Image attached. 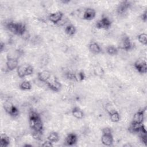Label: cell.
Masks as SVG:
<instances>
[{
    "mask_svg": "<svg viewBox=\"0 0 147 147\" xmlns=\"http://www.w3.org/2000/svg\"><path fill=\"white\" fill-rule=\"evenodd\" d=\"M29 124L33 130L43 131V124L40 115L34 111L29 114Z\"/></svg>",
    "mask_w": 147,
    "mask_h": 147,
    "instance_id": "cell-1",
    "label": "cell"
},
{
    "mask_svg": "<svg viewBox=\"0 0 147 147\" xmlns=\"http://www.w3.org/2000/svg\"><path fill=\"white\" fill-rule=\"evenodd\" d=\"M17 72L20 78H23L33 73V67L29 64H22L17 67Z\"/></svg>",
    "mask_w": 147,
    "mask_h": 147,
    "instance_id": "cell-2",
    "label": "cell"
},
{
    "mask_svg": "<svg viewBox=\"0 0 147 147\" xmlns=\"http://www.w3.org/2000/svg\"><path fill=\"white\" fill-rule=\"evenodd\" d=\"M3 108L5 111L12 117H16L19 114L18 109L10 101H5L3 103Z\"/></svg>",
    "mask_w": 147,
    "mask_h": 147,
    "instance_id": "cell-3",
    "label": "cell"
},
{
    "mask_svg": "<svg viewBox=\"0 0 147 147\" xmlns=\"http://www.w3.org/2000/svg\"><path fill=\"white\" fill-rule=\"evenodd\" d=\"M111 25V21L106 17H103L100 20L96 22V27L98 29H107L110 28Z\"/></svg>",
    "mask_w": 147,
    "mask_h": 147,
    "instance_id": "cell-4",
    "label": "cell"
},
{
    "mask_svg": "<svg viewBox=\"0 0 147 147\" xmlns=\"http://www.w3.org/2000/svg\"><path fill=\"white\" fill-rule=\"evenodd\" d=\"M134 67L140 74H146L147 72V64L145 60H138L134 64Z\"/></svg>",
    "mask_w": 147,
    "mask_h": 147,
    "instance_id": "cell-5",
    "label": "cell"
},
{
    "mask_svg": "<svg viewBox=\"0 0 147 147\" xmlns=\"http://www.w3.org/2000/svg\"><path fill=\"white\" fill-rule=\"evenodd\" d=\"M46 83L48 87L53 91H59L61 88V84L55 78H50Z\"/></svg>",
    "mask_w": 147,
    "mask_h": 147,
    "instance_id": "cell-6",
    "label": "cell"
},
{
    "mask_svg": "<svg viewBox=\"0 0 147 147\" xmlns=\"http://www.w3.org/2000/svg\"><path fill=\"white\" fill-rule=\"evenodd\" d=\"M132 43L130 38L126 35H124L122 38L119 44V48L125 51H129L132 48Z\"/></svg>",
    "mask_w": 147,
    "mask_h": 147,
    "instance_id": "cell-7",
    "label": "cell"
},
{
    "mask_svg": "<svg viewBox=\"0 0 147 147\" xmlns=\"http://www.w3.org/2000/svg\"><path fill=\"white\" fill-rule=\"evenodd\" d=\"M63 17V13L60 11H58L51 13L48 16V19L51 22H52L54 24H57Z\"/></svg>",
    "mask_w": 147,
    "mask_h": 147,
    "instance_id": "cell-8",
    "label": "cell"
},
{
    "mask_svg": "<svg viewBox=\"0 0 147 147\" xmlns=\"http://www.w3.org/2000/svg\"><path fill=\"white\" fill-rule=\"evenodd\" d=\"M145 111V109H141L139 110L138 111H137L133 115V122L139 123H142L144 120Z\"/></svg>",
    "mask_w": 147,
    "mask_h": 147,
    "instance_id": "cell-9",
    "label": "cell"
},
{
    "mask_svg": "<svg viewBox=\"0 0 147 147\" xmlns=\"http://www.w3.org/2000/svg\"><path fill=\"white\" fill-rule=\"evenodd\" d=\"M51 74L48 70H44L39 72L37 74L38 79L41 82L47 83V82L51 78Z\"/></svg>",
    "mask_w": 147,
    "mask_h": 147,
    "instance_id": "cell-10",
    "label": "cell"
},
{
    "mask_svg": "<svg viewBox=\"0 0 147 147\" xmlns=\"http://www.w3.org/2000/svg\"><path fill=\"white\" fill-rule=\"evenodd\" d=\"M78 137L75 133H69L65 137V143L67 145L72 146L76 143Z\"/></svg>",
    "mask_w": 147,
    "mask_h": 147,
    "instance_id": "cell-11",
    "label": "cell"
},
{
    "mask_svg": "<svg viewBox=\"0 0 147 147\" xmlns=\"http://www.w3.org/2000/svg\"><path fill=\"white\" fill-rule=\"evenodd\" d=\"M96 12L94 9L92 8H87L83 13V18L86 20H91L95 18Z\"/></svg>",
    "mask_w": 147,
    "mask_h": 147,
    "instance_id": "cell-12",
    "label": "cell"
},
{
    "mask_svg": "<svg viewBox=\"0 0 147 147\" xmlns=\"http://www.w3.org/2000/svg\"><path fill=\"white\" fill-rule=\"evenodd\" d=\"M6 68L9 71H13L18 67V59H7L6 62Z\"/></svg>",
    "mask_w": 147,
    "mask_h": 147,
    "instance_id": "cell-13",
    "label": "cell"
},
{
    "mask_svg": "<svg viewBox=\"0 0 147 147\" xmlns=\"http://www.w3.org/2000/svg\"><path fill=\"white\" fill-rule=\"evenodd\" d=\"M130 2L128 1L121 2L117 7V12L118 14H123L130 7Z\"/></svg>",
    "mask_w": 147,
    "mask_h": 147,
    "instance_id": "cell-14",
    "label": "cell"
},
{
    "mask_svg": "<svg viewBox=\"0 0 147 147\" xmlns=\"http://www.w3.org/2000/svg\"><path fill=\"white\" fill-rule=\"evenodd\" d=\"M101 142L105 146H111L113 143V137L112 134H102Z\"/></svg>",
    "mask_w": 147,
    "mask_h": 147,
    "instance_id": "cell-15",
    "label": "cell"
},
{
    "mask_svg": "<svg viewBox=\"0 0 147 147\" xmlns=\"http://www.w3.org/2000/svg\"><path fill=\"white\" fill-rule=\"evenodd\" d=\"M143 126V123H139L132 121L129 127V130L131 133H139Z\"/></svg>",
    "mask_w": 147,
    "mask_h": 147,
    "instance_id": "cell-16",
    "label": "cell"
},
{
    "mask_svg": "<svg viewBox=\"0 0 147 147\" xmlns=\"http://www.w3.org/2000/svg\"><path fill=\"white\" fill-rule=\"evenodd\" d=\"M89 50L95 54H98L101 52L102 49L100 48L99 44L95 42H92L88 45Z\"/></svg>",
    "mask_w": 147,
    "mask_h": 147,
    "instance_id": "cell-17",
    "label": "cell"
},
{
    "mask_svg": "<svg viewBox=\"0 0 147 147\" xmlns=\"http://www.w3.org/2000/svg\"><path fill=\"white\" fill-rule=\"evenodd\" d=\"M72 114L75 118L79 119L83 118L84 117L83 111L78 107H75L72 109Z\"/></svg>",
    "mask_w": 147,
    "mask_h": 147,
    "instance_id": "cell-18",
    "label": "cell"
},
{
    "mask_svg": "<svg viewBox=\"0 0 147 147\" xmlns=\"http://www.w3.org/2000/svg\"><path fill=\"white\" fill-rule=\"evenodd\" d=\"M10 144V139L6 134H1L0 146L1 147H6Z\"/></svg>",
    "mask_w": 147,
    "mask_h": 147,
    "instance_id": "cell-19",
    "label": "cell"
},
{
    "mask_svg": "<svg viewBox=\"0 0 147 147\" xmlns=\"http://www.w3.org/2000/svg\"><path fill=\"white\" fill-rule=\"evenodd\" d=\"M110 116V119L111 122L117 123L120 120V115L119 113L117 110H114L113 112L109 114Z\"/></svg>",
    "mask_w": 147,
    "mask_h": 147,
    "instance_id": "cell-20",
    "label": "cell"
},
{
    "mask_svg": "<svg viewBox=\"0 0 147 147\" xmlns=\"http://www.w3.org/2000/svg\"><path fill=\"white\" fill-rule=\"evenodd\" d=\"M59 134L57 132L52 131L48 135L47 139L51 142H57L59 140Z\"/></svg>",
    "mask_w": 147,
    "mask_h": 147,
    "instance_id": "cell-21",
    "label": "cell"
},
{
    "mask_svg": "<svg viewBox=\"0 0 147 147\" xmlns=\"http://www.w3.org/2000/svg\"><path fill=\"white\" fill-rule=\"evenodd\" d=\"M65 33L69 36H72L76 33V28L72 24L68 25L65 28Z\"/></svg>",
    "mask_w": 147,
    "mask_h": 147,
    "instance_id": "cell-22",
    "label": "cell"
},
{
    "mask_svg": "<svg viewBox=\"0 0 147 147\" xmlns=\"http://www.w3.org/2000/svg\"><path fill=\"white\" fill-rule=\"evenodd\" d=\"M20 89H21L22 90H24V91L30 90L32 88V85L29 82L25 80V81L22 82L20 83Z\"/></svg>",
    "mask_w": 147,
    "mask_h": 147,
    "instance_id": "cell-23",
    "label": "cell"
},
{
    "mask_svg": "<svg viewBox=\"0 0 147 147\" xmlns=\"http://www.w3.org/2000/svg\"><path fill=\"white\" fill-rule=\"evenodd\" d=\"M85 78V75L83 71L76 72L74 73V80L76 82H82Z\"/></svg>",
    "mask_w": 147,
    "mask_h": 147,
    "instance_id": "cell-24",
    "label": "cell"
},
{
    "mask_svg": "<svg viewBox=\"0 0 147 147\" xmlns=\"http://www.w3.org/2000/svg\"><path fill=\"white\" fill-rule=\"evenodd\" d=\"M106 52L110 55H115L118 53V49L113 45H109L106 48Z\"/></svg>",
    "mask_w": 147,
    "mask_h": 147,
    "instance_id": "cell-25",
    "label": "cell"
},
{
    "mask_svg": "<svg viewBox=\"0 0 147 147\" xmlns=\"http://www.w3.org/2000/svg\"><path fill=\"white\" fill-rule=\"evenodd\" d=\"M137 38H138V41L141 44H142L144 45H146L147 44V35L146 33H142L140 34L138 36Z\"/></svg>",
    "mask_w": 147,
    "mask_h": 147,
    "instance_id": "cell-26",
    "label": "cell"
},
{
    "mask_svg": "<svg viewBox=\"0 0 147 147\" xmlns=\"http://www.w3.org/2000/svg\"><path fill=\"white\" fill-rule=\"evenodd\" d=\"M94 74L98 76H102L104 75V70L102 67L99 65H96L94 69Z\"/></svg>",
    "mask_w": 147,
    "mask_h": 147,
    "instance_id": "cell-27",
    "label": "cell"
},
{
    "mask_svg": "<svg viewBox=\"0 0 147 147\" xmlns=\"http://www.w3.org/2000/svg\"><path fill=\"white\" fill-rule=\"evenodd\" d=\"M42 131H35L33 130L32 133V137L37 140H40L42 138Z\"/></svg>",
    "mask_w": 147,
    "mask_h": 147,
    "instance_id": "cell-28",
    "label": "cell"
},
{
    "mask_svg": "<svg viewBox=\"0 0 147 147\" xmlns=\"http://www.w3.org/2000/svg\"><path fill=\"white\" fill-rule=\"evenodd\" d=\"M102 134H112V130L111 128L108 127H104L102 130Z\"/></svg>",
    "mask_w": 147,
    "mask_h": 147,
    "instance_id": "cell-29",
    "label": "cell"
},
{
    "mask_svg": "<svg viewBox=\"0 0 147 147\" xmlns=\"http://www.w3.org/2000/svg\"><path fill=\"white\" fill-rule=\"evenodd\" d=\"M42 146H47V147H51L52 146V142H51V141H49V140H47L46 141H45L42 144Z\"/></svg>",
    "mask_w": 147,
    "mask_h": 147,
    "instance_id": "cell-30",
    "label": "cell"
},
{
    "mask_svg": "<svg viewBox=\"0 0 147 147\" xmlns=\"http://www.w3.org/2000/svg\"><path fill=\"white\" fill-rule=\"evenodd\" d=\"M141 20L144 21L146 22V20H147V15H146V11H145L141 16Z\"/></svg>",
    "mask_w": 147,
    "mask_h": 147,
    "instance_id": "cell-31",
    "label": "cell"
}]
</instances>
